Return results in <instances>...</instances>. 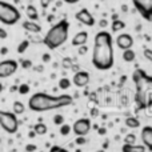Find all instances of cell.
Returning <instances> with one entry per match:
<instances>
[{
  "mask_svg": "<svg viewBox=\"0 0 152 152\" xmlns=\"http://www.w3.org/2000/svg\"><path fill=\"white\" fill-rule=\"evenodd\" d=\"M115 63L112 35L107 31L96 34L92 48V64L99 71H108Z\"/></svg>",
  "mask_w": 152,
  "mask_h": 152,
  "instance_id": "obj_1",
  "label": "cell"
},
{
  "mask_svg": "<svg viewBox=\"0 0 152 152\" xmlns=\"http://www.w3.org/2000/svg\"><path fill=\"white\" fill-rule=\"evenodd\" d=\"M74 103V97L71 95H48L45 92H36L28 100V108L34 112H47L51 110H58Z\"/></svg>",
  "mask_w": 152,
  "mask_h": 152,
  "instance_id": "obj_2",
  "label": "cell"
},
{
  "mask_svg": "<svg viewBox=\"0 0 152 152\" xmlns=\"http://www.w3.org/2000/svg\"><path fill=\"white\" fill-rule=\"evenodd\" d=\"M135 84V102L137 110H147L152 107V76L145 71L136 68L132 74Z\"/></svg>",
  "mask_w": 152,
  "mask_h": 152,
  "instance_id": "obj_3",
  "label": "cell"
},
{
  "mask_svg": "<svg viewBox=\"0 0 152 152\" xmlns=\"http://www.w3.org/2000/svg\"><path fill=\"white\" fill-rule=\"evenodd\" d=\"M68 31H69V23L63 19L55 26H52L45 36L43 37V44L48 48V50H58L60 48L68 39Z\"/></svg>",
  "mask_w": 152,
  "mask_h": 152,
  "instance_id": "obj_4",
  "label": "cell"
},
{
  "mask_svg": "<svg viewBox=\"0 0 152 152\" xmlns=\"http://www.w3.org/2000/svg\"><path fill=\"white\" fill-rule=\"evenodd\" d=\"M20 11L7 1H0V21L4 26H13L20 20Z\"/></svg>",
  "mask_w": 152,
  "mask_h": 152,
  "instance_id": "obj_5",
  "label": "cell"
},
{
  "mask_svg": "<svg viewBox=\"0 0 152 152\" xmlns=\"http://www.w3.org/2000/svg\"><path fill=\"white\" fill-rule=\"evenodd\" d=\"M19 119L15 112L8 111H0V126L7 134H16L19 129Z\"/></svg>",
  "mask_w": 152,
  "mask_h": 152,
  "instance_id": "obj_6",
  "label": "cell"
},
{
  "mask_svg": "<svg viewBox=\"0 0 152 152\" xmlns=\"http://www.w3.org/2000/svg\"><path fill=\"white\" fill-rule=\"evenodd\" d=\"M136 11L147 21H152V0H131Z\"/></svg>",
  "mask_w": 152,
  "mask_h": 152,
  "instance_id": "obj_7",
  "label": "cell"
},
{
  "mask_svg": "<svg viewBox=\"0 0 152 152\" xmlns=\"http://www.w3.org/2000/svg\"><path fill=\"white\" fill-rule=\"evenodd\" d=\"M91 120L89 119H86V118H81V119H77V120L74 123L72 126V132L76 135V136H86L89 131H91Z\"/></svg>",
  "mask_w": 152,
  "mask_h": 152,
  "instance_id": "obj_8",
  "label": "cell"
},
{
  "mask_svg": "<svg viewBox=\"0 0 152 152\" xmlns=\"http://www.w3.org/2000/svg\"><path fill=\"white\" fill-rule=\"evenodd\" d=\"M19 63L13 59H7V60L0 61V77H8V76L13 75L18 71Z\"/></svg>",
  "mask_w": 152,
  "mask_h": 152,
  "instance_id": "obj_9",
  "label": "cell"
},
{
  "mask_svg": "<svg viewBox=\"0 0 152 152\" xmlns=\"http://www.w3.org/2000/svg\"><path fill=\"white\" fill-rule=\"evenodd\" d=\"M75 19L79 23L84 24L87 27H94L95 26V18L92 16V13L89 12L87 8H81L80 11L75 13Z\"/></svg>",
  "mask_w": 152,
  "mask_h": 152,
  "instance_id": "obj_10",
  "label": "cell"
},
{
  "mask_svg": "<svg viewBox=\"0 0 152 152\" xmlns=\"http://www.w3.org/2000/svg\"><path fill=\"white\" fill-rule=\"evenodd\" d=\"M116 45L123 51L131 50L132 45H134V37L129 34H120L116 37Z\"/></svg>",
  "mask_w": 152,
  "mask_h": 152,
  "instance_id": "obj_11",
  "label": "cell"
},
{
  "mask_svg": "<svg viewBox=\"0 0 152 152\" xmlns=\"http://www.w3.org/2000/svg\"><path fill=\"white\" fill-rule=\"evenodd\" d=\"M140 139H142L143 144L145 145V148L150 152H152V127L151 126L143 127L142 132H140Z\"/></svg>",
  "mask_w": 152,
  "mask_h": 152,
  "instance_id": "obj_12",
  "label": "cell"
},
{
  "mask_svg": "<svg viewBox=\"0 0 152 152\" xmlns=\"http://www.w3.org/2000/svg\"><path fill=\"white\" fill-rule=\"evenodd\" d=\"M89 74L87 71H79L76 72L74 75V79H72V83L75 84L76 87H80V88H83V87L88 86L89 83Z\"/></svg>",
  "mask_w": 152,
  "mask_h": 152,
  "instance_id": "obj_13",
  "label": "cell"
},
{
  "mask_svg": "<svg viewBox=\"0 0 152 152\" xmlns=\"http://www.w3.org/2000/svg\"><path fill=\"white\" fill-rule=\"evenodd\" d=\"M21 26H23V28L26 29L27 32H29V34H40V32H42V26L37 24L36 21L24 20Z\"/></svg>",
  "mask_w": 152,
  "mask_h": 152,
  "instance_id": "obj_14",
  "label": "cell"
},
{
  "mask_svg": "<svg viewBox=\"0 0 152 152\" xmlns=\"http://www.w3.org/2000/svg\"><path fill=\"white\" fill-rule=\"evenodd\" d=\"M87 40H88V32L86 31H80L74 36L72 39V45L74 47H81V45L87 44Z\"/></svg>",
  "mask_w": 152,
  "mask_h": 152,
  "instance_id": "obj_15",
  "label": "cell"
},
{
  "mask_svg": "<svg viewBox=\"0 0 152 152\" xmlns=\"http://www.w3.org/2000/svg\"><path fill=\"white\" fill-rule=\"evenodd\" d=\"M147 148H145L144 144L137 145V144H126L121 147V152H145Z\"/></svg>",
  "mask_w": 152,
  "mask_h": 152,
  "instance_id": "obj_16",
  "label": "cell"
},
{
  "mask_svg": "<svg viewBox=\"0 0 152 152\" xmlns=\"http://www.w3.org/2000/svg\"><path fill=\"white\" fill-rule=\"evenodd\" d=\"M26 13H27L28 20H32V21H37V20H39V13H37V10H36V7H35V5H32V4L27 5Z\"/></svg>",
  "mask_w": 152,
  "mask_h": 152,
  "instance_id": "obj_17",
  "label": "cell"
},
{
  "mask_svg": "<svg viewBox=\"0 0 152 152\" xmlns=\"http://www.w3.org/2000/svg\"><path fill=\"white\" fill-rule=\"evenodd\" d=\"M124 28H126V23H124L123 20H120V19H116V20H113L112 23H111V31H112L113 34H118V32L123 31Z\"/></svg>",
  "mask_w": 152,
  "mask_h": 152,
  "instance_id": "obj_18",
  "label": "cell"
},
{
  "mask_svg": "<svg viewBox=\"0 0 152 152\" xmlns=\"http://www.w3.org/2000/svg\"><path fill=\"white\" fill-rule=\"evenodd\" d=\"M124 123H126V126L128 127V128H139L140 127V120L137 118H135V116H129V118H127L126 120H124Z\"/></svg>",
  "mask_w": 152,
  "mask_h": 152,
  "instance_id": "obj_19",
  "label": "cell"
},
{
  "mask_svg": "<svg viewBox=\"0 0 152 152\" xmlns=\"http://www.w3.org/2000/svg\"><path fill=\"white\" fill-rule=\"evenodd\" d=\"M136 59V53H135V51L132 50H126L123 51V60L127 61V63H132V61Z\"/></svg>",
  "mask_w": 152,
  "mask_h": 152,
  "instance_id": "obj_20",
  "label": "cell"
},
{
  "mask_svg": "<svg viewBox=\"0 0 152 152\" xmlns=\"http://www.w3.org/2000/svg\"><path fill=\"white\" fill-rule=\"evenodd\" d=\"M34 131L36 132V135H45L48 129H47V126H45L44 123L39 121L37 124H35V126H34Z\"/></svg>",
  "mask_w": 152,
  "mask_h": 152,
  "instance_id": "obj_21",
  "label": "cell"
},
{
  "mask_svg": "<svg viewBox=\"0 0 152 152\" xmlns=\"http://www.w3.org/2000/svg\"><path fill=\"white\" fill-rule=\"evenodd\" d=\"M12 108H13L12 112H15L16 115H21V113H24V111H26V107H24V104L21 102H15Z\"/></svg>",
  "mask_w": 152,
  "mask_h": 152,
  "instance_id": "obj_22",
  "label": "cell"
},
{
  "mask_svg": "<svg viewBox=\"0 0 152 152\" xmlns=\"http://www.w3.org/2000/svg\"><path fill=\"white\" fill-rule=\"evenodd\" d=\"M71 83L72 81L69 80L68 77H63L59 80V88L60 89H68L69 87H71Z\"/></svg>",
  "mask_w": 152,
  "mask_h": 152,
  "instance_id": "obj_23",
  "label": "cell"
},
{
  "mask_svg": "<svg viewBox=\"0 0 152 152\" xmlns=\"http://www.w3.org/2000/svg\"><path fill=\"white\" fill-rule=\"evenodd\" d=\"M29 47V40H23V42H20V44L18 45V53H24L27 51V48Z\"/></svg>",
  "mask_w": 152,
  "mask_h": 152,
  "instance_id": "obj_24",
  "label": "cell"
},
{
  "mask_svg": "<svg viewBox=\"0 0 152 152\" xmlns=\"http://www.w3.org/2000/svg\"><path fill=\"white\" fill-rule=\"evenodd\" d=\"M135 140H136V135L135 134H128L124 137V143L126 144H135Z\"/></svg>",
  "mask_w": 152,
  "mask_h": 152,
  "instance_id": "obj_25",
  "label": "cell"
},
{
  "mask_svg": "<svg viewBox=\"0 0 152 152\" xmlns=\"http://www.w3.org/2000/svg\"><path fill=\"white\" fill-rule=\"evenodd\" d=\"M71 131H72V128L68 126V124H63V126H60V135H63V136L69 135Z\"/></svg>",
  "mask_w": 152,
  "mask_h": 152,
  "instance_id": "obj_26",
  "label": "cell"
},
{
  "mask_svg": "<svg viewBox=\"0 0 152 152\" xmlns=\"http://www.w3.org/2000/svg\"><path fill=\"white\" fill-rule=\"evenodd\" d=\"M53 124H56V126H63L64 123V116L63 115H55L53 116Z\"/></svg>",
  "mask_w": 152,
  "mask_h": 152,
  "instance_id": "obj_27",
  "label": "cell"
},
{
  "mask_svg": "<svg viewBox=\"0 0 152 152\" xmlns=\"http://www.w3.org/2000/svg\"><path fill=\"white\" fill-rule=\"evenodd\" d=\"M28 92H29V86L28 84H20V86H19V94L27 95Z\"/></svg>",
  "mask_w": 152,
  "mask_h": 152,
  "instance_id": "obj_28",
  "label": "cell"
},
{
  "mask_svg": "<svg viewBox=\"0 0 152 152\" xmlns=\"http://www.w3.org/2000/svg\"><path fill=\"white\" fill-rule=\"evenodd\" d=\"M143 55H144V58L147 59L148 61H151V63H152V50H151V48H144Z\"/></svg>",
  "mask_w": 152,
  "mask_h": 152,
  "instance_id": "obj_29",
  "label": "cell"
},
{
  "mask_svg": "<svg viewBox=\"0 0 152 152\" xmlns=\"http://www.w3.org/2000/svg\"><path fill=\"white\" fill-rule=\"evenodd\" d=\"M20 64H21V67H23L24 69H28V68H31V67H32V61L31 60H27V59H21Z\"/></svg>",
  "mask_w": 152,
  "mask_h": 152,
  "instance_id": "obj_30",
  "label": "cell"
},
{
  "mask_svg": "<svg viewBox=\"0 0 152 152\" xmlns=\"http://www.w3.org/2000/svg\"><path fill=\"white\" fill-rule=\"evenodd\" d=\"M74 63H72V59L71 58H66L63 59V67L64 68H72Z\"/></svg>",
  "mask_w": 152,
  "mask_h": 152,
  "instance_id": "obj_31",
  "label": "cell"
},
{
  "mask_svg": "<svg viewBox=\"0 0 152 152\" xmlns=\"http://www.w3.org/2000/svg\"><path fill=\"white\" fill-rule=\"evenodd\" d=\"M48 152H68V151H67L66 148L60 147V145H53V147L50 148V151Z\"/></svg>",
  "mask_w": 152,
  "mask_h": 152,
  "instance_id": "obj_32",
  "label": "cell"
},
{
  "mask_svg": "<svg viewBox=\"0 0 152 152\" xmlns=\"http://www.w3.org/2000/svg\"><path fill=\"white\" fill-rule=\"evenodd\" d=\"M75 143H76L77 145H83V144H86V143H87L86 136H77V137H76V140H75Z\"/></svg>",
  "mask_w": 152,
  "mask_h": 152,
  "instance_id": "obj_33",
  "label": "cell"
},
{
  "mask_svg": "<svg viewBox=\"0 0 152 152\" xmlns=\"http://www.w3.org/2000/svg\"><path fill=\"white\" fill-rule=\"evenodd\" d=\"M51 3H52V0H40V5H42L43 10H47Z\"/></svg>",
  "mask_w": 152,
  "mask_h": 152,
  "instance_id": "obj_34",
  "label": "cell"
},
{
  "mask_svg": "<svg viewBox=\"0 0 152 152\" xmlns=\"http://www.w3.org/2000/svg\"><path fill=\"white\" fill-rule=\"evenodd\" d=\"M37 150V147L35 144H27L26 145V152H35Z\"/></svg>",
  "mask_w": 152,
  "mask_h": 152,
  "instance_id": "obj_35",
  "label": "cell"
},
{
  "mask_svg": "<svg viewBox=\"0 0 152 152\" xmlns=\"http://www.w3.org/2000/svg\"><path fill=\"white\" fill-rule=\"evenodd\" d=\"M87 51H88L87 45H81V47H79V55H83V53H86Z\"/></svg>",
  "mask_w": 152,
  "mask_h": 152,
  "instance_id": "obj_36",
  "label": "cell"
},
{
  "mask_svg": "<svg viewBox=\"0 0 152 152\" xmlns=\"http://www.w3.org/2000/svg\"><path fill=\"white\" fill-rule=\"evenodd\" d=\"M7 37V32L4 28H0V39H5Z\"/></svg>",
  "mask_w": 152,
  "mask_h": 152,
  "instance_id": "obj_37",
  "label": "cell"
},
{
  "mask_svg": "<svg viewBox=\"0 0 152 152\" xmlns=\"http://www.w3.org/2000/svg\"><path fill=\"white\" fill-rule=\"evenodd\" d=\"M107 24H108V21L105 20V19H102V20L99 21V26L102 27V28H104V27H107Z\"/></svg>",
  "mask_w": 152,
  "mask_h": 152,
  "instance_id": "obj_38",
  "label": "cell"
},
{
  "mask_svg": "<svg viewBox=\"0 0 152 152\" xmlns=\"http://www.w3.org/2000/svg\"><path fill=\"white\" fill-rule=\"evenodd\" d=\"M64 3H67V4H76V3H79L80 0H63Z\"/></svg>",
  "mask_w": 152,
  "mask_h": 152,
  "instance_id": "obj_39",
  "label": "cell"
},
{
  "mask_svg": "<svg viewBox=\"0 0 152 152\" xmlns=\"http://www.w3.org/2000/svg\"><path fill=\"white\" fill-rule=\"evenodd\" d=\"M97 132H99L100 135H105V134H107V128H104V127H102V128H99V131H97Z\"/></svg>",
  "mask_w": 152,
  "mask_h": 152,
  "instance_id": "obj_40",
  "label": "cell"
},
{
  "mask_svg": "<svg viewBox=\"0 0 152 152\" xmlns=\"http://www.w3.org/2000/svg\"><path fill=\"white\" fill-rule=\"evenodd\" d=\"M50 55H48V53H44V55H43V61H45V63H47V61H50Z\"/></svg>",
  "mask_w": 152,
  "mask_h": 152,
  "instance_id": "obj_41",
  "label": "cell"
},
{
  "mask_svg": "<svg viewBox=\"0 0 152 152\" xmlns=\"http://www.w3.org/2000/svg\"><path fill=\"white\" fill-rule=\"evenodd\" d=\"M71 69H72V71L75 72V74H76V72H79V71H80V68H79V66H77V64H74Z\"/></svg>",
  "mask_w": 152,
  "mask_h": 152,
  "instance_id": "obj_42",
  "label": "cell"
},
{
  "mask_svg": "<svg viewBox=\"0 0 152 152\" xmlns=\"http://www.w3.org/2000/svg\"><path fill=\"white\" fill-rule=\"evenodd\" d=\"M11 92H15V91H19V86H12L11 87V89H10Z\"/></svg>",
  "mask_w": 152,
  "mask_h": 152,
  "instance_id": "obj_43",
  "label": "cell"
},
{
  "mask_svg": "<svg viewBox=\"0 0 152 152\" xmlns=\"http://www.w3.org/2000/svg\"><path fill=\"white\" fill-rule=\"evenodd\" d=\"M91 113H92V116H97V115H99V111H97V110H95V108H94Z\"/></svg>",
  "mask_w": 152,
  "mask_h": 152,
  "instance_id": "obj_44",
  "label": "cell"
},
{
  "mask_svg": "<svg viewBox=\"0 0 152 152\" xmlns=\"http://www.w3.org/2000/svg\"><path fill=\"white\" fill-rule=\"evenodd\" d=\"M7 51H8V50H7L5 47H4V48H1V55H5V53H7Z\"/></svg>",
  "mask_w": 152,
  "mask_h": 152,
  "instance_id": "obj_45",
  "label": "cell"
},
{
  "mask_svg": "<svg viewBox=\"0 0 152 152\" xmlns=\"http://www.w3.org/2000/svg\"><path fill=\"white\" fill-rule=\"evenodd\" d=\"M28 135H29V137H34L35 135H36V132H35V131H31V132H29Z\"/></svg>",
  "mask_w": 152,
  "mask_h": 152,
  "instance_id": "obj_46",
  "label": "cell"
},
{
  "mask_svg": "<svg viewBox=\"0 0 152 152\" xmlns=\"http://www.w3.org/2000/svg\"><path fill=\"white\" fill-rule=\"evenodd\" d=\"M108 147V142H105L104 144H103V148H107Z\"/></svg>",
  "mask_w": 152,
  "mask_h": 152,
  "instance_id": "obj_47",
  "label": "cell"
},
{
  "mask_svg": "<svg viewBox=\"0 0 152 152\" xmlns=\"http://www.w3.org/2000/svg\"><path fill=\"white\" fill-rule=\"evenodd\" d=\"M96 152H105L104 150H99V151H96Z\"/></svg>",
  "mask_w": 152,
  "mask_h": 152,
  "instance_id": "obj_48",
  "label": "cell"
}]
</instances>
